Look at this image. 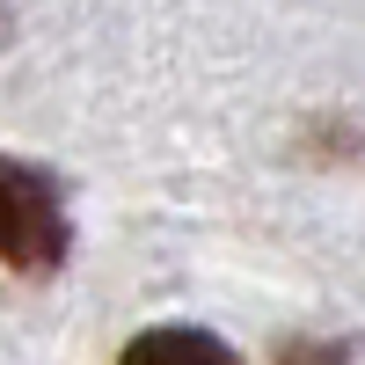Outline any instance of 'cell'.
Listing matches in <instances>:
<instances>
[{
	"instance_id": "cell-1",
	"label": "cell",
	"mask_w": 365,
	"mask_h": 365,
	"mask_svg": "<svg viewBox=\"0 0 365 365\" xmlns=\"http://www.w3.org/2000/svg\"><path fill=\"white\" fill-rule=\"evenodd\" d=\"M0 182H8V263L22 278H37V270H51L66 256V212H58L51 182L37 168H22V161L0 168Z\"/></svg>"
},
{
	"instance_id": "cell-2",
	"label": "cell",
	"mask_w": 365,
	"mask_h": 365,
	"mask_svg": "<svg viewBox=\"0 0 365 365\" xmlns=\"http://www.w3.org/2000/svg\"><path fill=\"white\" fill-rule=\"evenodd\" d=\"M117 365H241L220 336H205V329H146V336L125 344Z\"/></svg>"
}]
</instances>
